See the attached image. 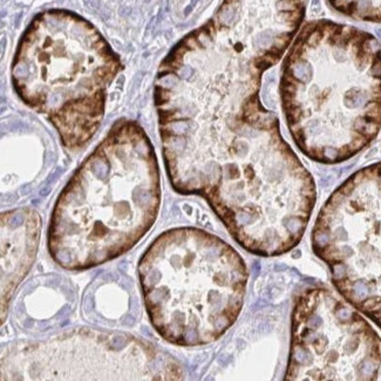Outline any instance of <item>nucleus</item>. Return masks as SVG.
<instances>
[{
  "label": "nucleus",
  "instance_id": "6e6552de",
  "mask_svg": "<svg viewBox=\"0 0 381 381\" xmlns=\"http://www.w3.org/2000/svg\"><path fill=\"white\" fill-rule=\"evenodd\" d=\"M41 232L39 214L28 208L1 214V321L15 290L35 259Z\"/></svg>",
  "mask_w": 381,
  "mask_h": 381
},
{
  "label": "nucleus",
  "instance_id": "20e7f679",
  "mask_svg": "<svg viewBox=\"0 0 381 381\" xmlns=\"http://www.w3.org/2000/svg\"><path fill=\"white\" fill-rule=\"evenodd\" d=\"M137 271L149 319L170 344L208 345L239 316L246 265L232 246L204 230L161 233L143 253Z\"/></svg>",
  "mask_w": 381,
  "mask_h": 381
},
{
  "label": "nucleus",
  "instance_id": "7ed1b4c3",
  "mask_svg": "<svg viewBox=\"0 0 381 381\" xmlns=\"http://www.w3.org/2000/svg\"><path fill=\"white\" fill-rule=\"evenodd\" d=\"M120 70V58L90 22L49 10L23 32L11 75L19 98L53 124L67 149L79 150L98 131Z\"/></svg>",
  "mask_w": 381,
  "mask_h": 381
},
{
  "label": "nucleus",
  "instance_id": "1a4fd4ad",
  "mask_svg": "<svg viewBox=\"0 0 381 381\" xmlns=\"http://www.w3.org/2000/svg\"><path fill=\"white\" fill-rule=\"evenodd\" d=\"M337 12L359 21L381 23V0H327Z\"/></svg>",
  "mask_w": 381,
  "mask_h": 381
},
{
  "label": "nucleus",
  "instance_id": "f257e3e1",
  "mask_svg": "<svg viewBox=\"0 0 381 381\" xmlns=\"http://www.w3.org/2000/svg\"><path fill=\"white\" fill-rule=\"evenodd\" d=\"M279 94L287 127L311 160L333 164L381 128V44L357 27L313 20L284 56Z\"/></svg>",
  "mask_w": 381,
  "mask_h": 381
},
{
  "label": "nucleus",
  "instance_id": "423d86ee",
  "mask_svg": "<svg viewBox=\"0 0 381 381\" xmlns=\"http://www.w3.org/2000/svg\"><path fill=\"white\" fill-rule=\"evenodd\" d=\"M181 365L121 332L81 328L1 349V380H181Z\"/></svg>",
  "mask_w": 381,
  "mask_h": 381
},
{
  "label": "nucleus",
  "instance_id": "f03ea898",
  "mask_svg": "<svg viewBox=\"0 0 381 381\" xmlns=\"http://www.w3.org/2000/svg\"><path fill=\"white\" fill-rule=\"evenodd\" d=\"M161 204V176L151 142L121 119L76 169L59 195L48 250L61 267L82 271L133 249L151 229Z\"/></svg>",
  "mask_w": 381,
  "mask_h": 381
},
{
  "label": "nucleus",
  "instance_id": "0eeeda50",
  "mask_svg": "<svg viewBox=\"0 0 381 381\" xmlns=\"http://www.w3.org/2000/svg\"><path fill=\"white\" fill-rule=\"evenodd\" d=\"M380 367V337L349 303L324 287L298 297L286 380H374Z\"/></svg>",
  "mask_w": 381,
  "mask_h": 381
},
{
  "label": "nucleus",
  "instance_id": "39448f33",
  "mask_svg": "<svg viewBox=\"0 0 381 381\" xmlns=\"http://www.w3.org/2000/svg\"><path fill=\"white\" fill-rule=\"evenodd\" d=\"M312 246L339 293L381 328V162L358 170L329 196Z\"/></svg>",
  "mask_w": 381,
  "mask_h": 381
}]
</instances>
